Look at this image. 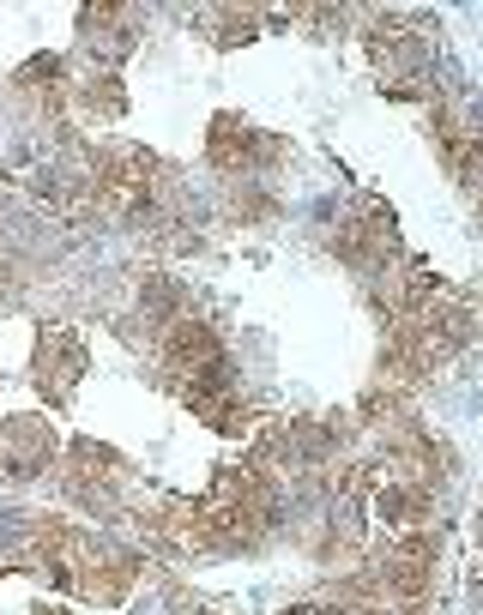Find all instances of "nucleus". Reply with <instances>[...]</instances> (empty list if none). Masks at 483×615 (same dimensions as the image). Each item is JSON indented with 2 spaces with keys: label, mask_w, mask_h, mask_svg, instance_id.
I'll return each mask as SVG.
<instances>
[{
  "label": "nucleus",
  "mask_w": 483,
  "mask_h": 615,
  "mask_svg": "<svg viewBox=\"0 0 483 615\" xmlns=\"http://www.w3.org/2000/svg\"><path fill=\"white\" fill-rule=\"evenodd\" d=\"M79 368H85L79 338H67V332H43V350H36V387H43L49 399H67V387L79 380Z\"/></svg>",
  "instance_id": "nucleus-1"
},
{
  "label": "nucleus",
  "mask_w": 483,
  "mask_h": 615,
  "mask_svg": "<svg viewBox=\"0 0 483 615\" xmlns=\"http://www.w3.org/2000/svg\"><path fill=\"white\" fill-rule=\"evenodd\" d=\"M230 217H236V224H260V217H272V194L254 187V182H236L230 187Z\"/></svg>",
  "instance_id": "nucleus-2"
},
{
  "label": "nucleus",
  "mask_w": 483,
  "mask_h": 615,
  "mask_svg": "<svg viewBox=\"0 0 483 615\" xmlns=\"http://www.w3.org/2000/svg\"><path fill=\"white\" fill-rule=\"evenodd\" d=\"M79 97H85V109H92V115H121V85L109 79V73H92Z\"/></svg>",
  "instance_id": "nucleus-3"
},
{
  "label": "nucleus",
  "mask_w": 483,
  "mask_h": 615,
  "mask_svg": "<svg viewBox=\"0 0 483 615\" xmlns=\"http://www.w3.org/2000/svg\"><path fill=\"white\" fill-rule=\"evenodd\" d=\"M19 290H24V266L12 253H0V302H12Z\"/></svg>",
  "instance_id": "nucleus-4"
},
{
  "label": "nucleus",
  "mask_w": 483,
  "mask_h": 615,
  "mask_svg": "<svg viewBox=\"0 0 483 615\" xmlns=\"http://www.w3.org/2000/svg\"><path fill=\"white\" fill-rule=\"evenodd\" d=\"M36 615H49V609H36Z\"/></svg>",
  "instance_id": "nucleus-5"
}]
</instances>
